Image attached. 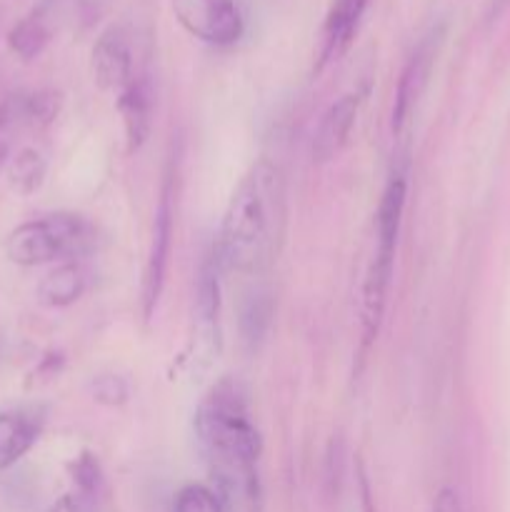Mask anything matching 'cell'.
<instances>
[{
    "label": "cell",
    "instance_id": "1",
    "mask_svg": "<svg viewBox=\"0 0 510 512\" xmlns=\"http://www.w3.org/2000/svg\"><path fill=\"white\" fill-rule=\"evenodd\" d=\"M283 175L270 160H258L228 200L215 260L235 273H263L275 263L285 235Z\"/></svg>",
    "mask_w": 510,
    "mask_h": 512
},
{
    "label": "cell",
    "instance_id": "2",
    "mask_svg": "<svg viewBox=\"0 0 510 512\" xmlns=\"http://www.w3.org/2000/svg\"><path fill=\"white\" fill-rule=\"evenodd\" d=\"M195 433L205 460L243 458L258 463L263 450L243 393L233 383H220L205 395L195 413Z\"/></svg>",
    "mask_w": 510,
    "mask_h": 512
},
{
    "label": "cell",
    "instance_id": "3",
    "mask_svg": "<svg viewBox=\"0 0 510 512\" xmlns=\"http://www.w3.org/2000/svg\"><path fill=\"white\" fill-rule=\"evenodd\" d=\"M95 243V230L83 215L53 213L18 225L5 240L10 263L35 268L63 258H78Z\"/></svg>",
    "mask_w": 510,
    "mask_h": 512
},
{
    "label": "cell",
    "instance_id": "4",
    "mask_svg": "<svg viewBox=\"0 0 510 512\" xmlns=\"http://www.w3.org/2000/svg\"><path fill=\"white\" fill-rule=\"evenodd\" d=\"M175 20L193 38L210 45H233L243 38L245 20L235 0H170Z\"/></svg>",
    "mask_w": 510,
    "mask_h": 512
},
{
    "label": "cell",
    "instance_id": "5",
    "mask_svg": "<svg viewBox=\"0 0 510 512\" xmlns=\"http://www.w3.org/2000/svg\"><path fill=\"white\" fill-rule=\"evenodd\" d=\"M205 463L225 512H263L258 463L243 458H210Z\"/></svg>",
    "mask_w": 510,
    "mask_h": 512
},
{
    "label": "cell",
    "instance_id": "6",
    "mask_svg": "<svg viewBox=\"0 0 510 512\" xmlns=\"http://www.w3.org/2000/svg\"><path fill=\"white\" fill-rule=\"evenodd\" d=\"M445 28L430 30L423 40L418 43V48L413 50V55L405 63L403 73H400L398 88H395V105H393V133H400L405 128V123L413 115L415 105H418L420 95L425 93V85H428L430 73H433L435 58H438L440 43H443Z\"/></svg>",
    "mask_w": 510,
    "mask_h": 512
},
{
    "label": "cell",
    "instance_id": "7",
    "mask_svg": "<svg viewBox=\"0 0 510 512\" xmlns=\"http://www.w3.org/2000/svg\"><path fill=\"white\" fill-rule=\"evenodd\" d=\"M95 83L103 90H120L133 83L138 75L133 70V50H130L128 33L120 25H110L98 35L90 53Z\"/></svg>",
    "mask_w": 510,
    "mask_h": 512
},
{
    "label": "cell",
    "instance_id": "8",
    "mask_svg": "<svg viewBox=\"0 0 510 512\" xmlns=\"http://www.w3.org/2000/svg\"><path fill=\"white\" fill-rule=\"evenodd\" d=\"M170 238H173V205H170V183H165L163 195H160V203H158V213H155L153 248H150L148 268H145V283H143L145 318L153 315L160 293H163L165 268H168V255H170Z\"/></svg>",
    "mask_w": 510,
    "mask_h": 512
},
{
    "label": "cell",
    "instance_id": "9",
    "mask_svg": "<svg viewBox=\"0 0 510 512\" xmlns=\"http://www.w3.org/2000/svg\"><path fill=\"white\" fill-rule=\"evenodd\" d=\"M393 258L395 248L378 245L368 265V273H365L363 305H360V315H363V350L370 348V343L378 335L380 320H383L385 295H388L390 275H393Z\"/></svg>",
    "mask_w": 510,
    "mask_h": 512
},
{
    "label": "cell",
    "instance_id": "10",
    "mask_svg": "<svg viewBox=\"0 0 510 512\" xmlns=\"http://www.w3.org/2000/svg\"><path fill=\"white\" fill-rule=\"evenodd\" d=\"M358 108L360 95L348 93L325 110L313 133V145H310L315 163H328L348 145L350 130H353L355 118H358Z\"/></svg>",
    "mask_w": 510,
    "mask_h": 512
},
{
    "label": "cell",
    "instance_id": "11",
    "mask_svg": "<svg viewBox=\"0 0 510 512\" xmlns=\"http://www.w3.org/2000/svg\"><path fill=\"white\" fill-rule=\"evenodd\" d=\"M368 3L370 0H333V8H330L323 25V45H320L318 70H323L325 65L338 60L350 48Z\"/></svg>",
    "mask_w": 510,
    "mask_h": 512
},
{
    "label": "cell",
    "instance_id": "12",
    "mask_svg": "<svg viewBox=\"0 0 510 512\" xmlns=\"http://www.w3.org/2000/svg\"><path fill=\"white\" fill-rule=\"evenodd\" d=\"M118 110L123 118L125 140H128V153L143 148L153 125V93H150L148 80L135 78L118 93Z\"/></svg>",
    "mask_w": 510,
    "mask_h": 512
},
{
    "label": "cell",
    "instance_id": "13",
    "mask_svg": "<svg viewBox=\"0 0 510 512\" xmlns=\"http://www.w3.org/2000/svg\"><path fill=\"white\" fill-rule=\"evenodd\" d=\"M218 260L200 270L198 290H195V318H198L200 343L208 350H218L220 345V280Z\"/></svg>",
    "mask_w": 510,
    "mask_h": 512
},
{
    "label": "cell",
    "instance_id": "14",
    "mask_svg": "<svg viewBox=\"0 0 510 512\" xmlns=\"http://www.w3.org/2000/svg\"><path fill=\"white\" fill-rule=\"evenodd\" d=\"M40 435V418L28 410L0 413V470L18 463Z\"/></svg>",
    "mask_w": 510,
    "mask_h": 512
},
{
    "label": "cell",
    "instance_id": "15",
    "mask_svg": "<svg viewBox=\"0 0 510 512\" xmlns=\"http://www.w3.org/2000/svg\"><path fill=\"white\" fill-rule=\"evenodd\" d=\"M88 290V273L78 263H63L50 270L38 285V300L48 308H68Z\"/></svg>",
    "mask_w": 510,
    "mask_h": 512
},
{
    "label": "cell",
    "instance_id": "16",
    "mask_svg": "<svg viewBox=\"0 0 510 512\" xmlns=\"http://www.w3.org/2000/svg\"><path fill=\"white\" fill-rule=\"evenodd\" d=\"M50 35H53V28H50L48 10L35 8L33 13L20 18L18 23L10 28L8 45L20 60H33L38 58L45 50V45L50 43Z\"/></svg>",
    "mask_w": 510,
    "mask_h": 512
},
{
    "label": "cell",
    "instance_id": "17",
    "mask_svg": "<svg viewBox=\"0 0 510 512\" xmlns=\"http://www.w3.org/2000/svg\"><path fill=\"white\" fill-rule=\"evenodd\" d=\"M403 208H405V178L403 175H393L390 183L385 185L383 198H380V205H378V245L395 248V243H398Z\"/></svg>",
    "mask_w": 510,
    "mask_h": 512
},
{
    "label": "cell",
    "instance_id": "18",
    "mask_svg": "<svg viewBox=\"0 0 510 512\" xmlns=\"http://www.w3.org/2000/svg\"><path fill=\"white\" fill-rule=\"evenodd\" d=\"M273 320V300L265 290H253L245 295L243 305H240V333H243V343L248 348H255L260 340L265 338Z\"/></svg>",
    "mask_w": 510,
    "mask_h": 512
},
{
    "label": "cell",
    "instance_id": "19",
    "mask_svg": "<svg viewBox=\"0 0 510 512\" xmlns=\"http://www.w3.org/2000/svg\"><path fill=\"white\" fill-rule=\"evenodd\" d=\"M45 170H48V163H45L43 153L35 148H23L8 160V183L15 193L30 195L43 185Z\"/></svg>",
    "mask_w": 510,
    "mask_h": 512
},
{
    "label": "cell",
    "instance_id": "20",
    "mask_svg": "<svg viewBox=\"0 0 510 512\" xmlns=\"http://www.w3.org/2000/svg\"><path fill=\"white\" fill-rule=\"evenodd\" d=\"M60 95L55 90H38V93H23V118L25 128L43 130L58 118Z\"/></svg>",
    "mask_w": 510,
    "mask_h": 512
},
{
    "label": "cell",
    "instance_id": "21",
    "mask_svg": "<svg viewBox=\"0 0 510 512\" xmlns=\"http://www.w3.org/2000/svg\"><path fill=\"white\" fill-rule=\"evenodd\" d=\"M23 125V93L8 95V98L0 103V168H5V163H8L13 138Z\"/></svg>",
    "mask_w": 510,
    "mask_h": 512
},
{
    "label": "cell",
    "instance_id": "22",
    "mask_svg": "<svg viewBox=\"0 0 510 512\" xmlns=\"http://www.w3.org/2000/svg\"><path fill=\"white\" fill-rule=\"evenodd\" d=\"M175 512H225L215 490L205 485H185L175 495Z\"/></svg>",
    "mask_w": 510,
    "mask_h": 512
},
{
    "label": "cell",
    "instance_id": "23",
    "mask_svg": "<svg viewBox=\"0 0 510 512\" xmlns=\"http://www.w3.org/2000/svg\"><path fill=\"white\" fill-rule=\"evenodd\" d=\"M90 393H93L95 403L115 408V405H123L128 400V383L120 375H95L90 380Z\"/></svg>",
    "mask_w": 510,
    "mask_h": 512
},
{
    "label": "cell",
    "instance_id": "24",
    "mask_svg": "<svg viewBox=\"0 0 510 512\" xmlns=\"http://www.w3.org/2000/svg\"><path fill=\"white\" fill-rule=\"evenodd\" d=\"M73 478H75V490H83V493L88 495H98L100 483H103L98 460H95L90 453L80 455L78 463L73 465Z\"/></svg>",
    "mask_w": 510,
    "mask_h": 512
},
{
    "label": "cell",
    "instance_id": "25",
    "mask_svg": "<svg viewBox=\"0 0 510 512\" xmlns=\"http://www.w3.org/2000/svg\"><path fill=\"white\" fill-rule=\"evenodd\" d=\"M48 512H100L98 495H88L83 493V490H73V493H65L63 498L55 500Z\"/></svg>",
    "mask_w": 510,
    "mask_h": 512
},
{
    "label": "cell",
    "instance_id": "26",
    "mask_svg": "<svg viewBox=\"0 0 510 512\" xmlns=\"http://www.w3.org/2000/svg\"><path fill=\"white\" fill-rule=\"evenodd\" d=\"M433 512H463V508H460L458 495H455V490H450V488L440 490L438 498H435Z\"/></svg>",
    "mask_w": 510,
    "mask_h": 512
},
{
    "label": "cell",
    "instance_id": "27",
    "mask_svg": "<svg viewBox=\"0 0 510 512\" xmlns=\"http://www.w3.org/2000/svg\"><path fill=\"white\" fill-rule=\"evenodd\" d=\"M358 490H360V505H363V512H375L373 510V498H370V485L368 478H365L363 465L358 463Z\"/></svg>",
    "mask_w": 510,
    "mask_h": 512
},
{
    "label": "cell",
    "instance_id": "28",
    "mask_svg": "<svg viewBox=\"0 0 510 512\" xmlns=\"http://www.w3.org/2000/svg\"><path fill=\"white\" fill-rule=\"evenodd\" d=\"M78 3H80V13H83L85 23L98 20L100 10H103V0H78Z\"/></svg>",
    "mask_w": 510,
    "mask_h": 512
}]
</instances>
